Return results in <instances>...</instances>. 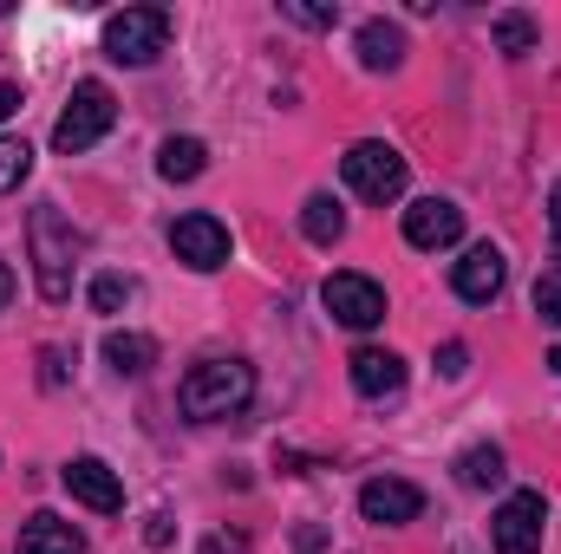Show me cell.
Listing matches in <instances>:
<instances>
[{
  "label": "cell",
  "instance_id": "cell-1",
  "mask_svg": "<svg viewBox=\"0 0 561 554\" xmlns=\"http://www.w3.org/2000/svg\"><path fill=\"white\" fill-rule=\"evenodd\" d=\"M249 399H255V366H249V359H203V366H190L183 385H176V405H183V417H196V424L236 417Z\"/></svg>",
  "mask_w": 561,
  "mask_h": 554
},
{
  "label": "cell",
  "instance_id": "cell-2",
  "mask_svg": "<svg viewBox=\"0 0 561 554\" xmlns=\"http://www.w3.org/2000/svg\"><path fill=\"white\" fill-rule=\"evenodd\" d=\"M26 235H33V275H39V300H66L72 293V255H79V235H72V222L53 209V203H39L33 216H26Z\"/></svg>",
  "mask_w": 561,
  "mask_h": 554
},
{
  "label": "cell",
  "instance_id": "cell-3",
  "mask_svg": "<svg viewBox=\"0 0 561 554\" xmlns=\"http://www.w3.org/2000/svg\"><path fill=\"white\" fill-rule=\"evenodd\" d=\"M112 125H118V99H112V85H105V79H79V85H72V105H66L59 125H53V150L79 157V150H92V143L105 138Z\"/></svg>",
  "mask_w": 561,
  "mask_h": 554
},
{
  "label": "cell",
  "instance_id": "cell-4",
  "mask_svg": "<svg viewBox=\"0 0 561 554\" xmlns=\"http://www.w3.org/2000/svg\"><path fill=\"white\" fill-rule=\"evenodd\" d=\"M170 39V7H125L105 20V53L118 66H150Z\"/></svg>",
  "mask_w": 561,
  "mask_h": 554
},
{
  "label": "cell",
  "instance_id": "cell-5",
  "mask_svg": "<svg viewBox=\"0 0 561 554\" xmlns=\"http://www.w3.org/2000/svg\"><path fill=\"white\" fill-rule=\"evenodd\" d=\"M340 170H346V189L366 196V203H399L405 196V157L392 143H353L340 157Z\"/></svg>",
  "mask_w": 561,
  "mask_h": 554
},
{
  "label": "cell",
  "instance_id": "cell-6",
  "mask_svg": "<svg viewBox=\"0 0 561 554\" xmlns=\"http://www.w3.org/2000/svg\"><path fill=\"white\" fill-rule=\"evenodd\" d=\"M542 529H549L542 489H516V496L490 516V549L496 554H542Z\"/></svg>",
  "mask_w": 561,
  "mask_h": 554
},
{
  "label": "cell",
  "instance_id": "cell-7",
  "mask_svg": "<svg viewBox=\"0 0 561 554\" xmlns=\"http://www.w3.org/2000/svg\"><path fill=\"white\" fill-rule=\"evenodd\" d=\"M320 300H327V313H333L340 326H353V333H373V326L386 320V287L373 275H333L320 287Z\"/></svg>",
  "mask_w": 561,
  "mask_h": 554
},
{
  "label": "cell",
  "instance_id": "cell-8",
  "mask_svg": "<svg viewBox=\"0 0 561 554\" xmlns=\"http://www.w3.org/2000/svg\"><path fill=\"white\" fill-rule=\"evenodd\" d=\"M170 249H176V262L183 268H196V275H209V268H222L229 262V229L216 222V216H176L170 222Z\"/></svg>",
  "mask_w": 561,
  "mask_h": 554
},
{
  "label": "cell",
  "instance_id": "cell-9",
  "mask_svg": "<svg viewBox=\"0 0 561 554\" xmlns=\"http://www.w3.org/2000/svg\"><path fill=\"white\" fill-rule=\"evenodd\" d=\"M419 509H424V489H419V483H405V476H373V483L359 489V516H366V522H379V529L419 522Z\"/></svg>",
  "mask_w": 561,
  "mask_h": 554
},
{
  "label": "cell",
  "instance_id": "cell-10",
  "mask_svg": "<svg viewBox=\"0 0 561 554\" xmlns=\"http://www.w3.org/2000/svg\"><path fill=\"white\" fill-rule=\"evenodd\" d=\"M503 249H490V242H477V249H463V262L450 268V287H457V300H470V307H490L496 293H503Z\"/></svg>",
  "mask_w": 561,
  "mask_h": 554
},
{
  "label": "cell",
  "instance_id": "cell-11",
  "mask_svg": "<svg viewBox=\"0 0 561 554\" xmlns=\"http://www.w3.org/2000/svg\"><path fill=\"white\" fill-rule=\"evenodd\" d=\"M346 372H353V392L359 399H399L405 392V359L386 353V346H359L346 359Z\"/></svg>",
  "mask_w": 561,
  "mask_h": 554
},
{
  "label": "cell",
  "instance_id": "cell-12",
  "mask_svg": "<svg viewBox=\"0 0 561 554\" xmlns=\"http://www.w3.org/2000/svg\"><path fill=\"white\" fill-rule=\"evenodd\" d=\"M59 476H66V489H72L85 509H99V516H118V509H125V483H118L99 457H72Z\"/></svg>",
  "mask_w": 561,
  "mask_h": 554
},
{
  "label": "cell",
  "instance_id": "cell-13",
  "mask_svg": "<svg viewBox=\"0 0 561 554\" xmlns=\"http://www.w3.org/2000/svg\"><path fill=\"white\" fill-rule=\"evenodd\" d=\"M463 235V209L457 203H444V196H424L405 209V242L412 249H450Z\"/></svg>",
  "mask_w": 561,
  "mask_h": 554
},
{
  "label": "cell",
  "instance_id": "cell-14",
  "mask_svg": "<svg viewBox=\"0 0 561 554\" xmlns=\"http://www.w3.org/2000/svg\"><path fill=\"white\" fill-rule=\"evenodd\" d=\"M13 554H85V535L72 522H59V516H26Z\"/></svg>",
  "mask_w": 561,
  "mask_h": 554
},
{
  "label": "cell",
  "instance_id": "cell-15",
  "mask_svg": "<svg viewBox=\"0 0 561 554\" xmlns=\"http://www.w3.org/2000/svg\"><path fill=\"white\" fill-rule=\"evenodd\" d=\"M399 59H405V33L392 20H366L359 26V66L366 72H392Z\"/></svg>",
  "mask_w": 561,
  "mask_h": 554
},
{
  "label": "cell",
  "instance_id": "cell-16",
  "mask_svg": "<svg viewBox=\"0 0 561 554\" xmlns=\"http://www.w3.org/2000/svg\"><path fill=\"white\" fill-rule=\"evenodd\" d=\"M105 366L125 379H144L157 366V339L150 333H105Z\"/></svg>",
  "mask_w": 561,
  "mask_h": 554
},
{
  "label": "cell",
  "instance_id": "cell-17",
  "mask_svg": "<svg viewBox=\"0 0 561 554\" xmlns=\"http://www.w3.org/2000/svg\"><path fill=\"white\" fill-rule=\"evenodd\" d=\"M203 170H209L203 138H170L163 150H157V176H163V183H196Z\"/></svg>",
  "mask_w": 561,
  "mask_h": 554
},
{
  "label": "cell",
  "instance_id": "cell-18",
  "mask_svg": "<svg viewBox=\"0 0 561 554\" xmlns=\"http://www.w3.org/2000/svg\"><path fill=\"white\" fill-rule=\"evenodd\" d=\"M300 235H307L313 249H333V242L346 235V209H340L333 196H307V203H300Z\"/></svg>",
  "mask_w": 561,
  "mask_h": 554
},
{
  "label": "cell",
  "instance_id": "cell-19",
  "mask_svg": "<svg viewBox=\"0 0 561 554\" xmlns=\"http://www.w3.org/2000/svg\"><path fill=\"white\" fill-rule=\"evenodd\" d=\"M503 476H510V470H503V450H496V443H477V450L457 457V483H463V489H496Z\"/></svg>",
  "mask_w": 561,
  "mask_h": 554
},
{
  "label": "cell",
  "instance_id": "cell-20",
  "mask_svg": "<svg viewBox=\"0 0 561 554\" xmlns=\"http://www.w3.org/2000/svg\"><path fill=\"white\" fill-rule=\"evenodd\" d=\"M131 300H138V280L131 275H99L92 280V307H99V313H125Z\"/></svg>",
  "mask_w": 561,
  "mask_h": 554
},
{
  "label": "cell",
  "instance_id": "cell-21",
  "mask_svg": "<svg viewBox=\"0 0 561 554\" xmlns=\"http://www.w3.org/2000/svg\"><path fill=\"white\" fill-rule=\"evenodd\" d=\"M496 46H503L510 59L536 53V20H529V13H503V20H496Z\"/></svg>",
  "mask_w": 561,
  "mask_h": 554
},
{
  "label": "cell",
  "instance_id": "cell-22",
  "mask_svg": "<svg viewBox=\"0 0 561 554\" xmlns=\"http://www.w3.org/2000/svg\"><path fill=\"white\" fill-rule=\"evenodd\" d=\"M26 170H33V150H26L20 138H0V196H7V189H20V183H26Z\"/></svg>",
  "mask_w": 561,
  "mask_h": 554
},
{
  "label": "cell",
  "instance_id": "cell-23",
  "mask_svg": "<svg viewBox=\"0 0 561 554\" xmlns=\"http://www.w3.org/2000/svg\"><path fill=\"white\" fill-rule=\"evenodd\" d=\"M536 313H542V326H561V268H542V280H536Z\"/></svg>",
  "mask_w": 561,
  "mask_h": 554
},
{
  "label": "cell",
  "instance_id": "cell-24",
  "mask_svg": "<svg viewBox=\"0 0 561 554\" xmlns=\"http://www.w3.org/2000/svg\"><path fill=\"white\" fill-rule=\"evenodd\" d=\"M280 13H287L294 26H333V20H340V7H307V0H280Z\"/></svg>",
  "mask_w": 561,
  "mask_h": 554
},
{
  "label": "cell",
  "instance_id": "cell-25",
  "mask_svg": "<svg viewBox=\"0 0 561 554\" xmlns=\"http://www.w3.org/2000/svg\"><path fill=\"white\" fill-rule=\"evenodd\" d=\"M463 366H470V346H457V339H450V346L437 353V372H444V379H457Z\"/></svg>",
  "mask_w": 561,
  "mask_h": 554
},
{
  "label": "cell",
  "instance_id": "cell-26",
  "mask_svg": "<svg viewBox=\"0 0 561 554\" xmlns=\"http://www.w3.org/2000/svg\"><path fill=\"white\" fill-rule=\"evenodd\" d=\"M39 379H46V385H59V379H66V353H53V346H46V353H39Z\"/></svg>",
  "mask_w": 561,
  "mask_h": 554
},
{
  "label": "cell",
  "instance_id": "cell-27",
  "mask_svg": "<svg viewBox=\"0 0 561 554\" xmlns=\"http://www.w3.org/2000/svg\"><path fill=\"white\" fill-rule=\"evenodd\" d=\"M203 554H249V542H242V535H209Z\"/></svg>",
  "mask_w": 561,
  "mask_h": 554
},
{
  "label": "cell",
  "instance_id": "cell-28",
  "mask_svg": "<svg viewBox=\"0 0 561 554\" xmlns=\"http://www.w3.org/2000/svg\"><path fill=\"white\" fill-rule=\"evenodd\" d=\"M20 105H26V92H20V85H0V125H7Z\"/></svg>",
  "mask_w": 561,
  "mask_h": 554
},
{
  "label": "cell",
  "instance_id": "cell-29",
  "mask_svg": "<svg viewBox=\"0 0 561 554\" xmlns=\"http://www.w3.org/2000/svg\"><path fill=\"white\" fill-rule=\"evenodd\" d=\"M144 542H150V549H163V542H170V516H150V529H144Z\"/></svg>",
  "mask_w": 561,
  "mask_h": 554
},
{
  "label": "cell",
  "instance_id": "cell-30",
  "mask_svg": "<svg viewBox=\"0 0 561 554\" xmlns=\"http://www.w3.org/2000/svg\"><path fill=\"white\" fill-rule=\"evenodd\" d=\"M320 542H327L320 529H300V535H294V549H300V554H320Z\"/></svg>",
  "mask_w": 561,
  "mask_h": 554
},
{
  "label": "cell",
  "instance_id": "cell-31",
  "mask_svg": "<svg viewBox=\"0 0 561 554\" xmlns=\"http://www.w3.org/2000/svg\"><path fill=\"white\" fill-rule=\"evenodd\" d=\"M549 222H556V249H561V183L549 189Z\"/></svg>",
  "mask_w": 561,
  "mask_h": 554
},
{
  "label": "cell",
  "instance_id": "cell-32",
  "mask_svg": "<svg viewBox=\"0 0 561 554\" xmlns=\"http://www.w3.org/2000/svg\"><path fill=\"white\" fill-rule=\"evenodd\" d=\"M13 300V275H7V262H0V307Z\"/></svg>",
  "mask_w": 561,
  "mask_h": 554
},
{
  "label": "cell",
  "instance_id": "cell-33",
  "mask_svg": "<svg viewBox=\"0 0 561 554\" xmlns=\"http://www.w3.org/2000/svg\"><path fill=\"white\" fill-rule=\"evenodd\" d=\"M549 366H556V372H561V346H556V353H549Z\"/></svg>",
  "mask_w": 561,
  "mask_h": 554
},
{
  "label": "cell",
  "instance_id": "cell-34",
  "mask_svg": "<svg viewBox=\"0 0 561 554\" xmlns=\"http://www.w3.org/2000/svg\"><path fill=\"white\" fill-rule=\"evenodd\" d=\"M0 13H7V0H0Z\"/></svg>",
  "mask_w": 561,
  "mask_h": 554
}]
</instances>
